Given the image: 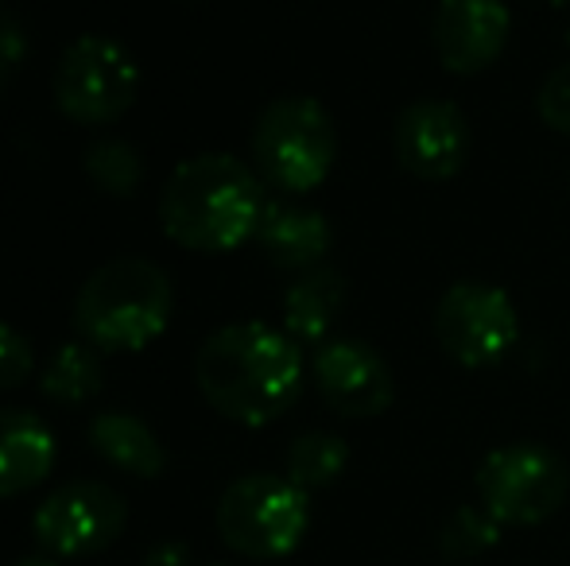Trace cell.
I'll return each mask as SVG.
<instances>
[{"mask_svg":"<svg viewBox=\"0 0 570 566\" xmlns=\"http://www.w3.org/2000/svg\"><path fill=\"white\" fill-rule=\"evenodd\" d=\"M195 380L218 416L240 427H268L299 400V341L264 322L222 326L198 346Z\"/></svg>","mask_w":570,"mask_h":566,"instance_id":"cell-1","label":"cell"},{"mask_svg":"<svg viewBox=\"0 0 570 566\" xmlns=\"http://www.w3.org/2000/svg\"><path fill=\"white\" fill-rule=\"evenodd\" d=\"M268 210L248 163L226 151H203L171 171L159 195V226L190 252H229L256 237Z\"/></svg>","mask_w":570,"mask_h":566,"instance_id":"cell-2","label":"cell"},{"mask_svg":"<svg viewBox=\"0 0 570 566\" xmlns=\"http://www.w3.org/2000/svg\"><path fill=\"white\" fill-rule=\"evenodd\" d=\"M175 310L171 280L159 265L120 257L101 265L75 299V330L106 354H136L167 330Z\"/></svg>","mask_w":570,"mask_h":566,"instance_id":"cell-3","label":"cell"},{"mask_svg":"<svg viewBox=\"0 0 570 566\" xmlns=\"http://www.w3.org/2000/svg\"><path fill=\"white\" fill-rule=\"evenodd\" d=\"M253 159L264 182L307 195L323 187L338 159V129L315 98H279L256 117Z\"/></svg>","mask_w":570,"mask_h":566,"instance_id":"cell-4","label":"cell"},{"mask_svg":"<svg viewBox=\"0 0 570 566\" xmlns=\"http://www.w3.org/2000/svg\"><path fill=\"white\" fill-rule=\"evenodd\" d=\"M218 536L245 559H284L303 544L311 524L307 489L279 474L237 477L218 500Z\"/></svg>","mask_w":570,"mask_h":566,"instance_id":"cell-5","label":"cell"},{"mask_svg":"<svg viewBox=\"0 0 570 566\" xmlns=\"http://www.w3.org/2000/svg\"><path fill=\"white\" fill-rule=\"evenodd\" d=\"M570 469L556 450L540 443L497 446L478 466L481 508L501 528H535L563 508Z\"/></svg>","mask_w":570,"mask_h":566,"instance_id":"cell-6","label":"cell"},{"mask_svg":"<svg viewBox=\"0 0 570 566\" xmlns=\"http://www.w3.org/2000/svg\"><path fill=\"white\" fill-rule=\"evenodd\" d=\"M55 106L75 125H114L140 93V67L125 43L109 36H82L55 67Z\"/></svg>","mask_w":570,"mask_h":566,"instance_id":"cell-7","label":"cell"},{"mask_svg":"<svg viewBox=\"0 0 570 566\" xmlns=\"http://www.w3.org/2000/svg\"><path fill=\"white\" fill-rule=\"evenodd\" d=\"M435 338L462 369H493L520 338V318L509 291L481 280H458L435 307Z\"/></svg>","mask_w":570,"mask_h":566,"instance_id":"cell-8","label":"cell"},{"mask_svg":"<svg viewBox=\"0 0 570 566\" xmlns=\"http://www.w3.org/2000/svg\"><path fill=\"white\" fill-rule=\"evenodd\" d=\"M128 524L125 497L106 481L59 485L31 516L36 544L55 559H86L114 547Z\"/></svg>","mask_w":570,"mask_h":566,"instance_id":"cell-9","label":"cell"},{"mask_svg":"<svg viewBox=\"0 0 570 566\" xmlns=\"http://www.w3.org/2000/svg\"><path fill=\"white\" fill-rule=\"evenodd\" d=\"M470 121L454 101H412L392 125V148L407 175L423 182H446L462 175L470 159Z\"/></svg>","mask_w":570,"mask_h":566,"instance_id":"cell-10","label":"cell"},{"mask_svg":"<svg viewBox=\"0 0 570 566\" xmlns=\"http://www.w3.org/2000/svg\"><path fill=\"white\" fill-rule=\"evenodd\" d=\"M315 385L326 408L345 419H373L392 408L396 380L381 354L361 338H331L315 354Z\"/></svg>","mask_w":570,"mask_h":566,"instance_id":"cell-11","label":"cell"},{"mask_svg":"<svg viewBox=\"0 0 570 566\" xmlns=\"http://www.w3.org/2000/svg\"><path fill=\"white\" fill-rule=\"evenodd\" d=\"M504 0H439L431 16V43L451 75H481L509 43Z\"/></svg>","mask_w":570,"mask_h":566,"instance_id":"cell-12","label":"cell"},{"mask_svg":"<svg viewBox=\"0 0 570 566\" xmlns=\"http://www.w3.org/2000/svg\"><path fill=\"white\" fill-rule=\"evenodd\" d=\"M55 435L36 411L0 408V497H20L51 477Z\"/></svg>","mask_w":570,"mask_h":566,"instance_id":"cell-13","label":"cell"},{"mask_svg":"<svg viewBox=\"0 0 570 566\" xmlns=\"http://www.w3.org/2000/svg\"><path fill=\"white\" fill-rule=\"evenodd\" d=\"M331 221L307 206H268L256 229L264 257L284 272H307L331 249Z\"/></svg>","mask_w":570,"mask_h":566,"instance_id":"cell-14","label":"cell"},{"mask_svg":"<svg viewBox=\"0 0 570 566\" xmlns=\"http://www.w3.org/2000/svg\"><path fill=\"white\" fill-rule=\"evenodd\" d=\"M90 446L101 461L128 477H159L167 466V450L144 419L128 411H101L90 419Z\"/></svg>","mask_w":570,"mask_h":566,"instance_id":"cell-15","label":"cell"},{"mask_svg":"<svg viewBox=\"0 0 570 566\" xmlns=\"http://www.w3.org/2000/svg\"><path fill=\"white\" fill-rule=\"evenodd\" d=\"M345 302V280L334 268H307L284 295V330L287 338L303 346H323L331 341L334 318Z\"/></svg>","mask_w":570,"mask_h":566,"instance_id":"cell-16","label":"cell"},{"mask_svg":"<svg viewBox=\"0 0 570 566\" xmlns=\"http://www.w3.org/2000/svg\"><path fill=\"white\" fill-rule=\"evenodd\" d=\"M43 396L62 408H78V404L94 400L106 385V369L101 357L90 341H67L51 354V361L43 365Z\"/></svg>","mask_w":570,"mask_h":566,"instance_id":"cell-17","label":"cell"},{"mask_svg":"<svg viewBox=\"0 0 570 566\" xmlns=\"http://www.w3.org/2000/svg\"><path fill=\"white\" fill-rule=\"evenodd\" d=\"M345 461H350V446L331 430H307L287 446V477L307 493L338 481Z\"/></svg>","mask_w":570,"mask_h":566,"instance_id":"cell-18","label":"cell"},{"mask_svg":"<svg viewBox=\"0 0 570 566\" xmlns=\"http://www.w3.org/2000/svg\"><path fill=\"white\" fill-rule=\"evenodd\" d=\"M82 167L94 179V187L106 190V195H117V198L136 195V187H140V179H144L140 151L125 140H98L94 148H86Z\"/></svg>","mask_w":570,"mask_h":566,"instance_id":"cell-19","label":"cell"},{"mask_svg":"<svg viewBox=\"0 0 570 566\" xmlns=\"http://www.w3.org/2000/svg\"><path fill=\"white\" fill-rule=\"evenodd\" d=\"M497 539H501V524H497L485 508L462 505V508H454L451 520L439 532V552L451 563H470V559H478V555H485L489 547H497Z\"/></svg>","mask_w":570,"mask_h":566,"instance_id":"cell-20","label":"cell"},{"mask_svg":"<svg viewBox=\"0 0 570 566\" xmlns=\"http://www.w3.org/2000/svg\"><path fill=\"white\" fill-rule=\"evenodd\" d=\"M535 109H540V121L548 129L570 137V62L556 67L543 78L540 93H535Z\"/></svg>","mask_w":570,"mask_h":566,"instance_id":"cell-21","label":"cell"},{"mask_svg":"<svg viewBox=\"0 0 570 566\" xmlns=\"http://www.w3.org/2000/svg\"><path fill=\"white\" fill-rule=\"evenodd\" d=\"M36 369V354H31L28 338L16 326L0 322V393H12Z\"/></svg>","mask_w":570,"mask_h":566,"instance_id":"cell-22","label":"cell"},{"mask_svg":"<svg viewBox=\"0 0 570 566\" xmlns=\"http://www.w3.org/2000/svg\"><path fill=\"white\" fill-rule=\"evenodd\" d=\"M23 54H28V36L20 31V23L4 16V20H0V93H4L8 82L16 78Z\"/></svg>","mask_w":570,"mask_h":566,"instance_id":"cell-23","label":"cell"},{"mask_svg":"<svg viewBox=\"0 0 570 566\" xmlns=\"http://www.w3.org/2000/svg\"><path fill=\"white\" fill-rule=\"evenodd\" d=\"M140 566H190V552L183 544H156Z\"/></svg>","mask_w":570,"mask_h":566,"instance_id":"cell-24","label":"cell"},{"mask_svg":"<svg viewBox=\"0 0 570 566\" xmlns=\"http://www.w3.org/2000/svg\"><path fill=\"white\" fill-rule=\"evenodd\" d=\"M12 566H59V559L55 555H28V559H20V563H12Z\"/></svg>","mask_w":570,"mask_h":566,"instance_id":"cell-25","label":"cell"},{"mask_svg":"<svg viewBox=\"0 0 570 566\" xmlns=\"http://www.w3.org/2000/svg\"><path fill=\"white\" fill-rule=\"evenodd\" d=\"M551 4H559V8H563V4H570V0H551Z\"/></svg>","mask_w":570,"mask_h":566,"instance_id":"cell-26","label":"cell"},{"mask_svg":"<svg viewBox=\"0 0 570 566\" xmlns=\"http://www.w3.org/2000/svg\"><path fill=\"white\" fill-rule=\"evenodd\" d=\"M214 566H226V563H214Z\"/></svg>","mask_w":570,"mask_h":566,"instance_id":"cell-27","label":"cell"}]
</instances>
